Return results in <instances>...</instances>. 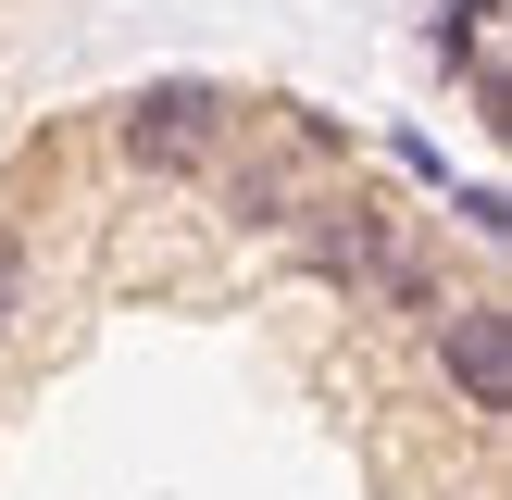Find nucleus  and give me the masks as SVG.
Returning a JSON list of instances; mask_svg holds the SVG:
<instances>
[{
  "label": "nucleus",
  "mask_w": 512,
  "mask_h": 500,
  "mask_svg": "<svg viewBox=\"0 0 512 500\" xmlns=\"http://www.w3.org/2000/svg\"><path fill=\"white\" fill-rule=\"evenodd\" d=\"M13 313H25V238L0 225V325H13Z\"/></svg>",
  "instance_id": "nucleus-5"
},
{
  "label": "nucleus",
  "mask_w": 512,
  "mask_h": 500,
  "mask_svg": "<svg viewBox=\"0 0 512 500\" xmlns=\"http://www.w3.org/2000/svg\"><path fill=\"white\" fill-rule=\"evenodd\" d=\"M488 13H500V0H450V13H438V50H450V63L475 50V25H488Z\"/></svg>",
  "instance_id": "nucleus-4"
},
{
  "label": "nucleus",
  "mask_w": 512,
  "mask_h": 500,
  "mask_svg": "<svg viewBox=\"0 0 512 500\" xmlns=\"http://www.w3.org/2000/svg\"><path fill=\"white\" fill-rule=\"evenodd\" d=\"M225 125H238V100L200 88V75H150V88L125 100V150H138L150 175H200L225 150Z\"/></svg>",
  "instance_id": "nucleus-2"
},
{
  "label": "nucleus",
  "mask_w": 512,
  "mask_h": 500,
  "mask_svg": "<svg viewBox=\"0 0 512 500\" xmlns=\"http://www.w3.org/2000/svg\"><path fill=\"white\" fill-rule=\"evenodd\" d=\"M438 363L463 388V413H500L512 400V313L500 300H438Z\"/></svg>",
  "instance_id": "nucleus-3"
},
{
  "label": "nucleus",
  "mask_w": 512,
  "mask_h": 500,
  "mask_svg": "<svg viewBox=\"0 0 512 500\" xmlns=\"http://www.w3.org/2000/svg\"><path fill=\"white\" fill-rule=\"evenodd\" d=\"M288 238H300V263H313V275H338V288H388L400 313H438L425 263L388 238V213H363V200H300V213H288Z\"/></svg>",
  "instance_id": "nucleus-1"
}]
</instances>
